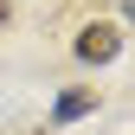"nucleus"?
<instances>
[{
    "label": "nucleus",
    "instance_id": "nucleus-3",
    "mask_svg": "<svg viewBox=\"0 0 135 135\" xmlns=\"http://www.w3.org/2000/svg\"><path fill=\"white\" fill-rule=\"evenodd\" d=\"M7 13H13V0H0V26H7Z\"/></svg>",
    "mask_w": 135,
    "mask_h": 135
},
{
    "label": "nucleus",
    "instance_id": "nucleus-2",
    "mask_svg": "<svg viewBox=\"0 0 135 135\" xmlns=\"http://www.w3.org/2000/svg\"><path fill=\"white\" fill-rule=\"evenodd\" d=\"M90 103H97V97H90V90H64L52 116H58V122H77V116H84V109H90Z\"/></svg>",
    "mask_w": 135,
    "mask_h": 135
},
{
    "label": "nucleus",
    "instance_id": "nucleus-4",
    "mask_svg": "<svg viewBox=\"0 0 135 135\" xmlns=\"http://www.w3.org/2000/svg\"><path fill=\"white\" fill-rule=\"evenodd\" d=\"M122 13H129V20H135V0H122Z\"/></svg>",
    "mask_w": 135,
    "mask_h": 135
},
{
    "label": "nucleus",
    "instance_id": "nucleus-1",
    "mask_svg": "<svg viewBox=\"0 0 135 135\" xmlns=\"http://www.w3.org/2000/svg\"><path fill=\"white\" fill-rule=\"evenodd\" d=\"M116 52H122L116 26H84V32H77V58H84V64H109Z\"/></svg>",
    "mask_w": 135,
    "mask_h": 135
}]
</instances>
